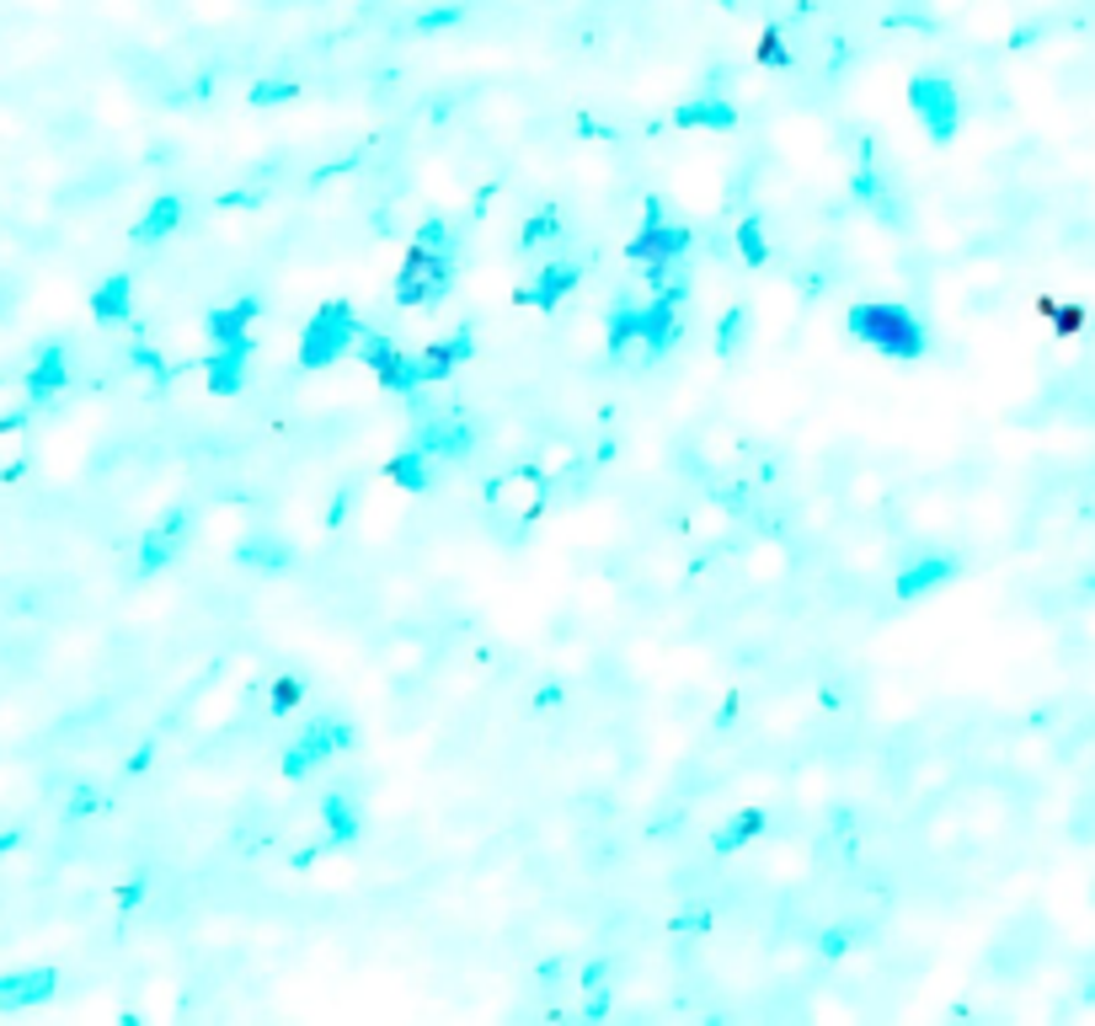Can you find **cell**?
Instances as JSON below:
<instances>
[{
    "instance_id": "1",
    "label": "cell",
    "mask_w": 1095,
    "mask_h": 1026,
    "mask_svg": "<svg viewBox=\"0 0 1095 1026\" xmlns=\"http://www.w3.org/2000/svg\"><path fill=\"white\" fill-rule=\"evenodd\" d=\"M849 332L860 343H871L877 354L887 358H919L924 354V332L919 321L903 311V305H887V300H871V305H855L849 311Z\"/></svg>"
},
{
    "instance_id": "2",
    "label": "cell",
    "mask_w": 1095,
    "mask_h": 1026,
    "mask_svg": "<svg viewBox=\"0 0 1095 1026\" xmlns=\"http://www.w3.org/2000/svg\"><path fill=\"white\" fill-rule=\"evenodd\" d=\"M358 337V316H354V305L348 300H326L316 316H311V326H305V337H300V364L305 369H326V364H337V358L354 348Z\"/></svg>"
},
{
    "instance_id": "3",
    "label": "cell",
    "mask_w": 1095,
    "mask_h": 1026,
    "mask_svg": "<svg viewBox=\"0 0 1095 1026\" xmlns=\"http://www.w3.org/2000/svg\"><path fill=\"white\" fill-rule=\"evenodd\" d=\"M679 300H684V289H663L652 305H620L609 321V343L626 348L637 337L647 348H669L673 332H679Z\"/></svg>"
},
{
    "instance_id": "4",
    "label": "cell",
    "mask_w": 1095,
    "mask_h": 1026,
    "mask_svg": "<svg viewBox=\"0 0 1095 1026\" xmlns=\"http://www.w3.org/2000/svg\"><path fill=\"white\" fill-rule=\"evenodd\" d=\"M444 289H449V251H433L418 241L401 279H395V300L401 305H433V300H444Z\"/></svg>"
},
{
    "instance_id": "5",
    "label": "cell",
    "mask_w": 1095,
    "mask_h": 1026,
    "mask_svg": "<svg viewBox=\"0 0 1095 1026\" xmlns=\"http://www.w3.org/2000/svg\"><path fill=\"white\" fill-rule=\"evenodd\" d=\"M909 102H914V112L924 118V129H930L935 140H952V134H956V123H962V102H956V86H952V80L919 75L914 86H909Z\"/></svg>"
},
{
    "instance_id": "6",
    "label": "cell",
    "mask_w": 1095,
    "mask_h": 1026,
    "mask_svg": "<svg viewBox=\"0 0 1095 1026\" xmlns=\"http://www.w3.org/2000/svg\"><path fill=\"white\" fill-rule=\"evenodd\" d=\"M343 744H348V727H343V722H311V727L300 733V744L283 754V770H289V776H305L311 765H321L326 754H337Z\"/></svg>"
},
{
    "instance_id": "7",
    "label": "cell",
    "mask_w": 1095,
    "mask_h": 1026,
    "mask_svg": "<svg viewBox=\"0 0 1095 1026\" xmlns=\"http://www.w3.org/2000/svg\"><path fill=\"white\" fill-rule=\"evenodd\" d=\"M684 247H690V230H684V225L673 230V225H663V219H658V225H647L637 241H631V257H637L647 273H663L673 257H684Z\"/></svg>"
},
{
    "instance_id": "8",
    "label": "cell",
    "mask_w": 1095,
    "mask_h": 1026,
    "mask_svg": "<svg viewBox=\"0 0 1095 1026\" xmlns=\"http://www.w3.org/2000/svg\"><path fill=\"white\" fill-rule=\"evenodd\" d=\"M251 321H257V300H236V305H225V311H209L214 348L247 358L251 354Z\"/></svg>"
},
{
    "instance_id": "9",
    "label": "cell",
    "mask_w": 1095,
    "mask_h": 1026,
    "mask_svg": "<svg viewBox=\"0 0 1095 1026\" xmlns=\"http://www.w3.org/2000/svg\"><path fill=\"white\" fill-rule=\"evenodd\" d=\"M59 984L54 968H22V973H0V1011H28V1005H43Z\"/></svg>"
},
{
    "instance_id": "10",
    "label": "cell",
    "mask_w": 1095,
    "mask_h": 1026,
    "mask_svg": "<svg viewBox=\"0 0 1095 1026\" xmlns=\"http://www.w3.org/2000/svg\"><path fill=\"white\" fill-rule=\"evenodd\" d=\"M358 354H364V364L380 375V386H390V390L423 386V380H418V369H412V358H401L395 354V343H386V337H358Z\"/></svg>"
},
{
    "instance_id": "11",
    "label": "cell",
    "mask_w": 1095,
    "mask_h": 1026,
    "mask_svg": "<svg viewBox=\"0 0 1095 1026\" xmlns=\"http://www.w3.org/2000/svg\"><path fill=\"white\" fill-rule=\"evenodd\" d=\"M71 386V358L59 343H48V348H37L33 369H28V396L33 401H48V396H59V390Z\"/></svg>"
},
{
    "instance_id": "12",
    "label": "cell",
    "mask_w": 1095,
    "mask_h": 1026,
    "mask_svg": "<svg viewBox=\"0 0 1095 1026\" xmlns=\"http://www.w3.org/2000/svg\"><path fill=\"white\" fill-rule=\"evenodd\" d=\"M465 354H470V332H455L444 343H427L423 358H412V369H418V380H449Z\"/></svg>"
},
{
    "instance_id": "13",
    "label": "cell",
    "mask_w": 1095,
    "mask_h": 1026,
    "mask_svg": "<svg viewBox=\"0 0 1095 1026\" xmlns=\"http://www.w3.org/2000/svg\"><path fill=\"white\" fill-rule=\"evenodd\" d=\"M182 530H187V514H166V525H155V530L144 534V546H140V566L144 572H155V566H166L172 557H177V540Z\"/></svg>"
},
{
    "instance_id": "14",
    "label": "cell",
    "mask_w": 1095,
    "mask_h": 1026,
    "mask_svg": "<svg viewBox=\"0 0 1095 1026\" xmlns=\"http://www.w3.org/2000/svg\"><path fill=\"white\" fill-rule=\"evenodd\" d=\"M956 562L952 557H924L919 566H909L903 577H898V600H924L930 588H941V583H952Z\"/></svg>"
},
{
    "instance_id": "15",
    "label": "cell",
    "mask_w": 1095,
    "mask_h": 1026,
    "mask_svg": "<svg viewBox=\"0 0 1095 1026\" xmlns=\"http://www.w3.org/2000/svg\"><path fill=\"white\" fill-rule=\"evenodd\" d=\"M129 294H134L129 273H112V279L97 283V294H91V311H97V321H123V316H129Z\"/></svg>"
},
{
    "instance_id": "16",
    "label": "cell",
    "mask_w": 1095,
    "mask_h": 1026,
    "mask_svg": "<svg viewBox=\"0 0 1095 1026\" xmlns=\"http://www.w3.org/2000/svg\"><path fill=\"white\" fill-rule=\"evenodd\" d=\"M326 840L332 845H354L358 840V808H354V797H343V791L326 797Z\"/></svg>"
},
{
    "instance_id": "17",
    "label": "cell",
    "mask_w": 1095,
    "mask_h": 1026,
    "mask_svg": "<svg viewBox=\"0 0 1095 1026\" xmlns=\"http://www.w3.org/2000/svg\"><path fill=\"white\" fill-rule=\"evenodd\" d=\"M386 471H390V482H395V487L423 493L427 482H433V455H427V450H406V455H395Z\"/></svg>"
},
{
    "instance_id": "18",
    "label": "cell",
    "mask_w": 1095,
    "mask_h": 1026,
    "mask_svg": "<svg viewBox=\"0 0 1095 1026\" xmlns=\"http://www.w3.org/2000/svg\"><path fill=\"white\" fill-rule=\"evenodd\" d=\"M572 283H577V268H572V262H556V268H545V273H540V283L524 289V305H556Z\"/></svg>"
},
{
    "instance_id": "19",
    "label": "cell",
    "mask_w": 1095,
    "mask_h": 1026,
    "mask_svg": "<svg viewBox=\"0 0 1095 1026\" xmlns=\"http://www.w3.org/2000/svg\"><path fill=\"white\" fill-rule=\"evenodd\" d=\"M673 118H679V129H695V123H706V129H733V123H738V112L727 102H716V97H701V102L679 107Z\"/></svg>"
},
{
    "instance_id": "20",
    "label": "cell",
    "mask_w": 1095,
    "mask_h": 1026,
    "mask_svg": "<svg viewBox=\"0 0 1095 1026\" xmlns=\"http://www.w3.org/2000/svg\"><path fill=\"white\" fill-rule=\"evenodd\" d=\"M177 219H182L177 198H155V204L144 209V219L134 225V241H161L166 230H177Z\"/></svg>"
},
{
    "instance_id": "21",
    "label": "cell",
    "mask_w": 1095,
    "mask_h": 1026,
    "mask_svg": "<svg viewBox=\"0 0 1095 1026\" xmlns=\"http://www.w3.org/2000/svg\"><path fill=\"white\" fill-rule=\"evenodd\" d=\"M423 450L427 455H444V461H459L465 450H470V433L459 423H433L427 428V439H423Z\"/></svg>"
},
{
    "instance_id": "22",
    "label": "cell",
    "mask_w": 1095,
    "mask_h": 1026,
    "mask_svg": "<svg viewBox=\"0 0 1095 1026\" xmlns=\"http://www.w3.org/2000/svg\"><path fill=\"white\" fill-rule=\"evenodd\" d=\"M241 369H247V358H241V354H225V348H214V354H209V386L230 396V390L241 386Z\"/></svg>"
},
{
    "instance_id": "23",
    "label": "cell",
    "mask_w": 1095,
    "mask_h": 1026,
    "mask_svg": "<svg viewBox=\"0 0 1095 1026\" xmlns=\"http://www.w3.org/2000/svg\"><path fill=\"white\" fill-rule=\"evenodd\" d=\"M759 829H765V813H759V808H748V813H742L733 829H722V834H716V850H738L742 840H754Z\"/></svg>"
},
{
    "instance_id": "24",
    "label": "cell",
    "mask_w": 1095,
    "mask_h": 1026,
    "mask_svg": "<svg viewBox=\"0 0 1095 1026\" xmlns=\"http://www.w3.org/2000/svg\"><path fill=\"white\" fill-rule=\"evenodd\" d=\"M738 247H742V257L748 262H765L770 257V241H765V225H759V214H748L738 225Z\"/></svg>"
},
{
    "instance_id": "25",
    "label": "cell",
    "mask_w": 1095,
    "mask_h": 1026,
    "mask_svg": "<svg viewBox=\"0 0 1095 1026\" xmlns=\"http://www.w3.org/2000/svg\"><path fill=\"white\" fill-rule=\"evenodd\" d=\"M742 332H748V311L738 305V311H727V316H722V326H716V348H722V354H738V348H742Z\"/></svg>"
},
{
    "instance_id": "26",
    "label": "cell",
    "mask_w": 1095,
    "mask_h": 1026,
    "mask_svg": "<svg viewBox=\"0 0 1095 1026\" xmlns=\"http://www.w3.org/2000/svg\"><path fill=\"white\" fill-rule=\"evenodd\" d=\"M294 97V80H262V86H251V102L268 107V102H289Z\"/></svg>"
},
{
    "instance_id": "27",
    "label": "cell",
    "mask_w": 1095,
    "mask_h": 1026,
    "mask_svg": "<svg viewBox=\"0 0 1095 1026\" xmlns=\"http://www.w3.org/2000/svg\"><path fill=\"white\" fill-rule=\"evenodd\" d=\"M418 241L433 247V251H455V236H449V225H444V219H427L423 230H418Z\"/></svg>"
},
{
    "instance_id": "28",
    "label": "cell",
    "mask_w": 1095,
    "mask_h": 1026,
    "mask_svg": "<svg viewBox=\"0 0 1095 1026\" xmlns=\"http://www.w3.org/2000/svg\"><path fill=\"white\" fill-rule=\"evenodd\" d=\"M241 557H247V562H262V566H279L283 546H273V540H247V546H241Z\"/></svg>"
},
{
    "instance_id": "29",
    "label": "cell",
    "mask_w": 1095,
    "mask_h": 1026,
    "mask_svg": "<svg viewBox=\"0 0 1095 1026\" xmlns=\"http://www.w3.org/2000/svg\"><path fill=\"white\" fill-rule=\"evenodd\" d=\"M545 236H556V214H540V219H530V230H524V241H545Z\"/></svg>"
},
{
    "instance_id": "30",
    "label": "cell",
    "mask_w": 1095,
    "mask_h": 1026,
    "mask_svg": "<svg viewBox=\"0 0 1095 1026\" xmlns=\"http://www.w3.org/2000/svg\"><path fill=\"white\" fill-rule=\"evenodd\" d=\"M294 701H300V684H294V679H279V690H273V711H289Z\"/></svg>"
},
{
    "instance_id": "31",
    "label": "cell",
    "mask_w": 1095,
    "mask_h": 1026,
    "mask_svg": "<svg viewBox=\"0 0 1095 1026\" xmlns=\"http://www.w3.org/2000/svg\"><path fill=\"white\" fill-rule=\"evenodd\" d=\"M759 60H770V65H785V48H780V37H776V33L759 43Z\"/></svg>"
}]
</instances>
